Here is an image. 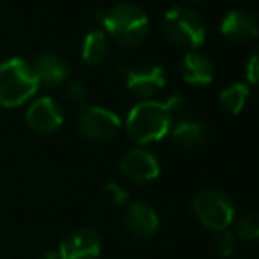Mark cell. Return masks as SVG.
Listing matches in <instances>:
<instances>
[{"label": "cell", "mask_w": 259, "mask_h": 259, "mask_svg": "<svg viewBox=\"0 0 259 259\" xmlns=\"http://www.w3.org/2000/svg\"><path fill=\"white\" fill-rule=\"evenodd\" d=\"M180 74L185 83L194 87L210 85L215 78V65L210 57L198 52L187 53L180 62Z\"/></svg>", "instance_id": "14"}, {"label": "cell", "mask_w": 259, "mask_h": 259, "mask_svg": "<svg viewBox=\"0 0 259 259\" xmlns=\"http://www.w3.org/2000/svg\"><path fill=\"white\" fill-rule=\"evenodd\" d=\"M109 53V42H108V35L104 30L99 28H94L83 39V46H81V58L85 64L89 65H99L106 60Z\"/></svg>", "instance_id": "16"}, {"label": "cell", "mask_w": 259, "mask_h": 259, "mask_svg": "<svg viewBox=\"0 0 259 259\" xmlns=\"http://www.w3.org/2000/svg\"><path fill=\"white\" fill-rule=\"evenodd\" d=\"M125 85L133 94L148 99L166 87V72L159 65H138L125 71Z\"/></svg>", "instance_id": "10"}, {"label": "cell", "mask_w": 259, "mask_h": 259, "mask_svg": "<svg viewBox=\"0 0 259 259\" xmlns=\"http://www.w3.org/2000/svg\"><path fill=\"white\" fill-rule=\"evenodd\" d=\"M125 226L134 236L141 240H148L159 229V215L150 205L143 201H136L127 208Z\"/></svg>", "instance_id": "12"}, {"label": "cell", "mask_w": 259, "mask_h": 259, "mask_svg": "<svg viewBox=\"0 0 259 259\" xmlns=\"http://www.w3.org/2000/svg\"><path fill=\"white\" fill-rule=\"evenodd\" d=\"M184 106L182 96H171L167 101H141L127 115V133L136 143L148 145L167 136L173 127V118Z\"/></svg>", "instance_id": "1"}, {"label": "cell", "mask_w": 259, "mask_h": 259, "mask_svg": "<svg viewBox=\"0 0 259 259\" xmlns=\"http://www.w3.org/2000/svg\"><path fill=\"white\" fill-rule=\"evenodd\" d=\"M103 194L111 205H123V203L127 201V198H129L125 189L120 187V185L115 184V182H108V184L104 185Z\"/></svg>", "instance_id": "21"}, {"label": "cell", "mask_w": 259, "mask_h": 259, "mask_svg": "<svg viewBox=\"0 0 259 259\" xmlns=\"http://www.w3.org/2000/svg\"><path fill=\"white\" fill-rule=\"evenodd\" d=\"M187 2H203V0H187Z\"/></svg>", "instance_id": "24"}, {"label": "cell", "mask_w": 259, "mask_h": 259, "mask_svg": "<svg viewBox=\"0 0 259 259\" xmlns=\"http://www.w3.org/2000/svg\"><path fill=\"white\" fill-rule=\"evenodd\" d=\"M192 211L205 228L215 233L228 231L235 221V206L229 196L221 191H201L192 199Z\"/></svg>", "instance_id": "5"}, {"label": "cell", "mask_w": 259, "mask_h": 259, "mask_svg": "<svg viewBox=\"0 0 259 259\" xmlns=\"http://www.w3.org/2000/svg\"><path fill=\"white\" fill-rule=\"evenodd\" d=\"M41 257H42V259H60V257H58V252H57V250H48V252H45Z\"/></svg>", "instance_id": "23"}, {"label": "cell", "mask_w": 259, "mask_h": 259, "mask_svg": "<svg viewBox=\"0 0 259 259\" xmlns=\"http://www.w3.org/2000/svg\"><path fill=\"white\" fill-rule=\"evenodd\" d=\"M32 72H34L35 79H37L39 87L45 85L48 89L58 87L67 79L69 69L67 64L62 60L60 57L53 53H41L34 58L32 62Z\"/></svg>", "instance_id": "13"}, {"label": "cell", "mask_w": 259, "mask_h": 259, "mask_svg": "<svg viewBox=\"0 0 259 259\" xmlns=\"http://www.w3.org/2000/svg\"><path fill=\"white\" fill-rule=\"evenodd\" d=\"M27 123L39 134H53L64 123V113L52 97H39L27 109Z\"/></svg>", "instance_id": "9"}, {"label": "cell", "mask_w": 259, "mask_h": 259, "mask_svg": "<svg viewBox=\"0 0 259 259\" xmlns=\"http://www.w3.org/2000/svg\"><path fill=\"white\" fill-rule=\"evenodd\" d=\"M39 83L23 58H9L0 64V106L18 108L35 96Z\"/></svg>", "instance_id": "3"}, {"label": "cell", "mask_w": 259, "mask_h": 259, "mask_svg": "<svg viewBox=\"0 0 259 259\" xmlns=\"http://www.w3.org/2000/svg\"><path fill=\"white\" fill-rule=\"evenodd\" d=\"M213 249L217 254L224 257H229L236 249V238L233 233L229 231H221L217 233V236L213 238Z\"/></svg>", "instance_id": "19"}, {"label": "cell", "mask_w": 259, "mask_h": 259, "mask_svg": "<svg viewBox=\"0 0 259 259\" xmlns=\"http://www.w3.org/2000/svg\"><path fill=\"white\" fill-rule=\"evenodd\" d=\"M67 97L72 104L81 106V108H87L89 104V90L85 89V85L79 81H71L67 87Z\"/></svg>", "instance_id": "20"}, {"label": "cell", "mask_w": 259, "mask_h": 259, "mask_svg": "<svg viewBox=\"0 0 259 259\" xmlns=\"http://www.w3.org/2000/svg\"><path fill=\"white\" fill-rule=\"evenodd\" d=\"M101 25L118 45L138 46L145 41L150 30V20L147 13L136 4L122 2L113 6L103 14Z\"/></svg>", "instance_id": "2"}, {"label": "cell", "mask_w": 259, "mask_h": 259, "mask_svg": "<svg viewBox=\"0 0 259 259\" xmlns=\"http://www.w3.org/2000/svg\"><path fill=\"white\" fill-rule=\"evenodd\" d=\"M120 171L133 184H150L160 173L159 160L154 154L143 148H133L125 152L120 160Z\"/></svg>", "instance_id": "7"}, {"label": "cell", "mask_w": 259, "mask_h": 259, "mask_svg": "<svg viewBox=\"0 0 259 259\" xmlns=\"http://www.w3.org/2000/svg\"><path fill=\"white\" fill-rule=\"evenodd\" d=\"M122 122L118 115L108 108L89 106L78 120V129L83 138L90 141H109L118 134Z\"/></svg>", "instance_id": "6"}, {"label": "cell", "mask_w": 259, "mask_h": 259, "mask_svg": "<svg viewBox=\"0 0 259 259\" xmlns=\"http://www.w3.org/2000/svg\"><path fill=\"white\" fill-rule=\"evenodd\" d=\"M171 140L182 148L187 150H196V148L203 147L206 141V131L196 120H178L169 131Z\"/></svg>", "instance_id": "15"}, {"label": "cell", "mask_w": 259, "mask_h": 259, "mask_svg": "<svg viewBox=\"0 0 259 259\" xmlns=\"http://www.w3.org/2000/svg\"><path fill=\"white\" fill-rule=\"evenodd\" d=\"M101 249V236L94 229L78 228L62 240L57 252L60 259H97Z\"/></svg>", "instance_id": "8"}, {"label": "cell", "mask_w": 259, "mask_h": 259, "mask_svg": "<svg viewBox=\"0 0 259 259\" xmlns=\"http://www.w3.org/2000/svg\"><path fill=\"white\" fill-rule=\"evenodd\" d=\"M164 34L175 46L194 52L205 42L206 27L203 18L187 6H175L164 16Z\"/></svg>", "instance_id": "4"}, {"label": "cell", "mask_w": 259, "mask_h": 259, "mask_svg": "<svg viewBox=\"0 0 259 259\" xmlns=\"http://www.w3.org/2000/svg\"><path fill=\"white\" fill-rule=\"evenodd\" d=\"M238 238L247 240V242H254L259 240V213H245L236 221L235 233Z\"/></svg>", "instance_id": "18"}, {"label": "cell", "mask_w": 259, "mask_h": 259, "mask_svg": "<svg viewBox=\"0 0 259 259\" xmlns=\"http://www.w3.org/2000/svg\"><path fill=\"white\" fill-rule=\"evenodd\" d=\"M250 90L245 83H233V85L226 87L221 92V106L231 115H240L245 108L247 101H249Z\"/></svg>", "instance_id": "17"}, {"label": "cell", "mask_w": 259, "mask_h": 259, "mask_svg": "<svg viewBox=\"0 0 259 259\" xmlns=\"http://www.w3.org/2000/svg\"><path fill=\"white\" fill-rule=\"evenodd\" d=\"M221 34L235 45H245L257 37L259 25L252 14L242 9H233L222 18Z\"/></svg>", "instance_id": "11"}, {"label": "cell", "mask_w": 259, "mask_h": 259, "mask_svg": "<svg viewBox=\"0 0 259 259\" xmlns=\"http://www.w3.org/2000/svg\"><path fill=\"white\" fill-rule=\"evenodd\" d=\"M245 76L252 85L259 87V46L252 52L245 65Z\"/></svg>", "instance_id": "22"}]
</instances>
